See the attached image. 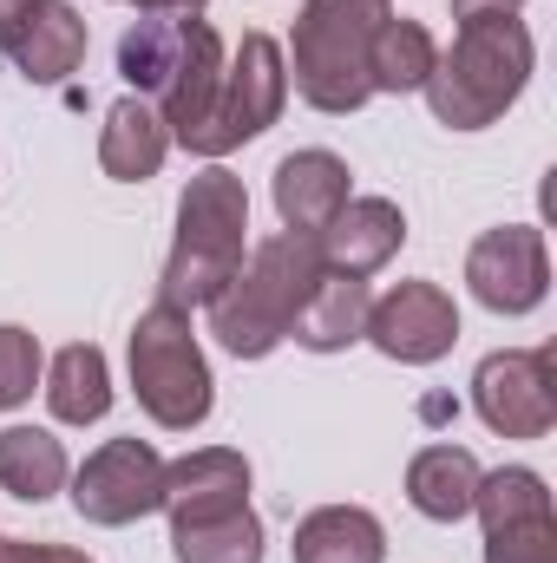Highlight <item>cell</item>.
<instances>
[{
  "mask_svg": "<svg viewBox=\"0 0 557 563\" xmlns=\"http://www.w3.org/2000/svg\"><path fill=\"white\" fill-rule=\"evenodd\" d=\"M532 59H538V46H532L518 13H479V20H459V40L433 59L419 92H426L439 125L485 132L532 86Z\"/></svg>",
  "mask_w": 557,
  "mask_h": 563,
  "instance_id": "obj_1",
  "label": "cell"
},
{
  "mask_svg": "<svg viewBox=\"0 0 557 563\" xmlns=\"http://www.w3.org/2000/svg\"><path fill=\"white\" fill-rule=\"evenodd\" d=\"M119 73H125L132 92H151L171 144H184L204 125L210 99H217L223 40L197 13H144L139 26L119 40Z\"/></svg>",
  "mask_w": 557,
  "mask_h": 563,
  "instance_id": "obj_2",
  "label": "cell"
},
{
  "mask_svg": "<svg viewBox=\"0 0 557 563\" xmlns=\"http://www.w3.org/2000/svg\"><path fill=\"white\" fill-rule=\"evenodd\" d=\"M243 243H250V190L243 177H230L223 164L197 170L177 197V243L164 256L157 301L171 308H210L223 295V282L243 269Z\"/></svg>",
  "mask_w": 557,
  "mask_h": 563,
  "instance_id": "obj_3",
  "label": "cell"
},
{
  "mask_svg": "<svg viewBox=\"0 0 557 563\" xmlns=\"http://www.w3.org/2000/svg\"><path fill=\"white\" fill-rule=\"evenodd\" d=\"M321 276V256H315V236H295L282 230L270 243H256L250 269L223 282V295L210 301V334L237 354V361H263L288 341V321L295 308L308 301V288Z\"/></svg>",
  "mask_w": 557,
  "mask_h": 563,
  "instance_id": "obj_4",
  "label": "cell"
},
{
  "mask_svg": "<svg viewBox=\"0 0 557 563\" xmlns=\"http://www.w3.org/2000/svg\"><path fill=\"white\" fill-rule=\"evenodd\" d=\"M387 13H394L387 0H308L295 13L282 66H295V92L315 112L341 119V112H361L374 99L368 92V40Z\"/></svg>",
  "mask_w": 557,
  "mask_h": 563,
  "instance_id": "obj_5",
  "label": "cell"
},
{
  "mask_svg": "<svg viewBox=\"0 0 557 563\" xmlns=\"http://www.w3.org/2000/svg\"><path fill=\"white\" fill-rule=\"evenodd\" d=\"M132 387H139V407L164 432H190V426L210 420V361H204L184 308L157 301V308L139 314V328H132Z\"/></svg>",
  "mask_w": 557,
  "mask_h": 563,
  "instance_id": "obj_6",
  "label": "cell"
},
{
  "mask_svg": "<svg viewBox=\"0 0 557 563\" xmlns=\"http://www.w3.org/2000/svg\"><path fill=\"white\" fill-rule=\"evenodd\" d=\"M282 106H288V66H282V46L270 40V33H243L237 59H230L223 79H217V99H210L204 125L184 139V151H197V157H223V151H237V144L263 139V132L282 119Z\"/></svg>",
  "mask_w": 557,
  "mask_h": 563,
  "instance_id": "obj_7",
  "label": "cell"
},
{
  "mask_svg": "<svg viewBox=\"0 0 557 563\" xmlns=\"http://www.w3.org/2000/svg\"><path fill=\"white\" fill-rule=\"evenodd\" d=\"M472 511L485 518V563H557L551 492L532 465L479 472Z\"/></svg>",
  "mask_w": 557,
  "mask_h": 563,
  "instance_id": "obj_8",
  "label": "cell"
},
{
  "mask_svg": "<svg viewBox=\"0 0 557 563\" xmlns=\"http://www.w3.org/2000/svg\"><path fill=\"white\" fill-rule=\"evenodd\" d=\"M472 407L499 439H545L557 420V361L551 347L485 354L472 374Z\"/></svg>",
  "mask_w": 557,
  "mask_h": 563,
  "instance_id": "obj_9",
  "label": "cell"
},
{
  "mask_svg": "<svg viewBox=\"0 0 557 563\" xmlns=\"http://www.w3.org/2000/svg\"><path fill=\"white\" fill-rule=\"evenodd\" d=\"M164 505V459L144 439H106L79 472H73V511L86 525H139Z\"/></svg>",
  "mask_w": 557,
  "mask_h": 563,
  "instance_id": "obj_10",
  "label": "cell"
},
{
  "mask_svg": "<svg viewBox=\"0 0 557 563\" xmlns=\"http://www.w3.org/2000/svg\"><path fill=\"white\" fill-rule=\"evenodd\" d=\"M466 282L492 314H532L551 295V256H545V230L532 223H505L485 230L466 256Z\"/></svg>",
  "mask_w": 557,
  "mask_h": 563,
  "instance_id": "obj_11",
  "label": "cell"
},
{
  "mask_svg": "<svg viewBox=\"0 0 557 563\" xmlns=\"http://www.w3.org/2000/svg\"><path fill=\"white\" fill-rule=\"evenodd\" d=\"M361 341H374L387 361L426 367V361L452 354V341H459V308H452V295H446L439 282H401V288H387V295L368 308V334H361Z\"/></svg>",
  "mask_w": 557,
  "mask_h": 563,
  "instance_id": "obj_12",
  "label": "cell"
},
{
  "mask_svg": "<svg viewBox=\"0 0 557 563\" xmlns=\"http://www.w3.org/2000/svg\"><path fill=\"white\" fill-rule=\"evenodd\" d=\"M401 243H407V217H401L394 197H348V203L328 217V230H315L321 269L361 276V282L374 276V269H387V263L401 256Z\"/></svg>",
  "mask_w": 557,
  "mask_h": 563,
  "instance_id": "obj_13",
  "label": "cell"
},
{
  "mask_svg": "<svg viewBox=\"0 0 557 563\" xmlns=\"http://www.w3.org/2000/svg\"><path fill=\"white\" fill-rule=\"evenodd\" d=\"M250 505V459L230 452V445H204V452H184L177 465H164V505L171 518H217V511H237Z\"/></svg>",
  "mask_w": 557,
  "mask_h": 563,
  "instance_id": "obj_14",
  "label": "cell"
},
{
  "mask_svg": "<svg viewBox=\"0 0 557 563\" xmlns=\"http://www.w3.org/2000/svg\"><path fill=\"white\" fill-rule=\"evenodd\" d=\"M348 164L335 151H288L276 164V217L295 236H315L328 230V217L348 203Z\"/></svg>",
  "mask_w": 557,
  "mask_h": 563,
  "instance_id": "obj_15",
  "label": "cell"
},
{
  "mask_svg": "<svg viewBox=\"0 0 557 563\" xmlns=\"http://www.w3.org/2000/svg\"><path fill=\"white\" fill-rule=\"evenodd\" d=\"M368 308H374L368 282L321 269L315 288H308V301H302V308H295V321H288V341H295V347H308V354H341L348 341H361V334H368Z\"/></svg>",
  "mask_w": 557,
  "mask_h": 563,
  "instance_id": "obj_16",
  "label": "cell"
},
{
  "mask_svg": "<svg viewBox=\"0 0 557 563\" xmlns=\"http://www.w3.org/2000/svg\"><path fill=\"white\" fill-rule=\"evenodd\" d=\"M295 563H387V531L361 505H321L295 525Z\"/></svg>",
  "mask_w": 557,
  "mask_h": 563,
  "instance_id": "obj_17",
  "label": "cell"
},
{
  "mask_svg": "<svg viewBox=\"0 0 557 563\" xmlns=\"http://www.w3.org/2000/svg\"><path fill=\"white\" fill-rule=\"evenodd\" d=\"M164 151H171V132H164V119H157V106H151V99L132 92V99H119V106L106 112L99 164H106V177H112V184H144V177H157Z\"/></svg>",
  "mask_w": 557,
  "mask_h": 563,
  "instance_id": "obj_18",
  "label": "cell"
},
{
  "mask_svg": "<svg viewBox=\"0 0 557 563\" xmlns=\"http://www.w3.org/2000/svg\"><path fill=\"white\" fill-rule=\"evenodd\" d=\"M79 59H86V20H79L66 0H40L33 20H26V33L13 40V66H20V79H33V86H59L66 73H79Z\"/></svg>",
  "mask_w": 557,
  "mask_h": 563,
  "instance_id": "obj_19",
  "label": "cell"
},
{
  "mask_svg": "<svg viewBox=\"0 0 557 563\" xmlns=\"http://www.w3.org/2000/svg\"><path fill=\"white\" fill-rule=\"evenodd\" d=\"M472 492H479V459L466 445H426L407 465V498H414L419 518L433 525H459L472 511Z\"/></svg>",
  "mask_w": 557,
  "mask_h": 563,
  "instance_id": "obj_20",
  "label": "cell"
},
{
  "mask_svg": "<svg viewBox=\"0 0 557 563\" xmlns=\"http://www.w3.org/2000/svg\"><path fill=\"white\" fill-rule=\"evenodd\" d=\"M46 407H53L59 426L106 420V407H112V374H106V354H99L92 341H73V347L53 354V367H46Z\"/></svg>",
  "mask_w": 557,
  "mask_h": 563,
  "instance_id": "obj_21",
  "label": "cell"
},
{
  "mask_svg": "<svg viewBox=\"0 0 557 563\" xmlns=\"http://www.w3.org/2000/svg\"><path fill=\"white\" fill-rule=\"evenodd\" d=\"M66 445L40 426H7L0 432V492L20 498V505H46L59 485H66Z\"/></svg>",
  "mask_w": 557,
  "mask_h": 563,
  "instance_id": "obj_22",
  "label": "cell"
},
{
  "mask_svg": "<svg viewBox=\"0 0 557 563\" xmlns=\"http://www.w3.org/2000/svg\"><path fill=\"white\" fill-rule=\"evenodd\" d=\"M171 558L177 563H263V525L250 505L217 518H171Z\"/></svg>",
  "mask_w": 557,
  "mask_h": 563,
  "instance_id": "obj_23",
  "label": "cell"
},
{
  "mask_svg": "<svg viewBox=\"0 0 557 563\" xmlns=\"http://www.w3.org/2000/svg\"><path fill=\"white\" fill-rule=\"evenodd\" d=\"M439 46L419 20H381L374 40H368V92H419L426 73H433Z\"/></svg>",
  "mask_w": 557,
  "mask_h": 563,
  "instance_id": "obj_24",
  "label": "cell"
},
{
  "mask_svg": "<svg viewBox=\"0 0 557 563\" xmlns=\"http://www.w3.org/2000/svg\"><path fill=\"white\" fill-rule=\"evenodd\" d=\"M40 387V341L26 328H0V413L26 407Z\"/></svg>",
  "mask_w": 557,
  "mask_h": 563,
  "instance_id": "obj_25",
  "label": "cell"
},
{
  "mask_svg": "<svg viewBox=\"0 0 557 563\" xmlns=\"http://www.w3.org/2000/svg\"><path fill=\"white\" fill-rule=\"evenodd\" d=\"M0 563H92L86 551L66 544H26V538H0Z\"/></svg>",
  "mask_w": 557,
  "mask_h": 563,
  "instance_id": "obj_26",
  "label": "cell"
},
{
  "mask_svg": "<svg viewBox=\"0 0 557 563\" xmlns=\"http://www.w3.org/2000/svg\"><path fill=\"white\" fill-rule=\"evenodd\" d=\"M33 7H40V0H0V53H13V40L26 33Z\"/></svg>",
  "mask_w": 557,
  "mask_h": 563,
  "instance_id": "obj_27",
  "label": "cell"
},
{
  "mask_svg": "<svg viewBox=\"0 0 557 563\" xmlns=\"http://www.w3.org/2000/svg\"><path fill=\"white\" fill-rule=\"evenodd\" d=\"M525 0H452V13L459 20H479V13H518Z\"/></svg>",
  "mask_w": 557,
  "mask_h": 563,
  "instance_id": "obj_28",
  "label": "cell"
},
{
  "mask_svg": "<svg viewBox=\"0 0 557 563\" xmlns=\"http://www.w3.org/2000/svg\"><path fill=\"white\" fill-rule=\"evenodd\" d=\"M139 13H197L204 0H132Z\"/></svg>",
  "mask_w": 557,
  "mask_h": 563,
  "instance_id": "obj_29",
  "label": "cell"
}]
</instances>
